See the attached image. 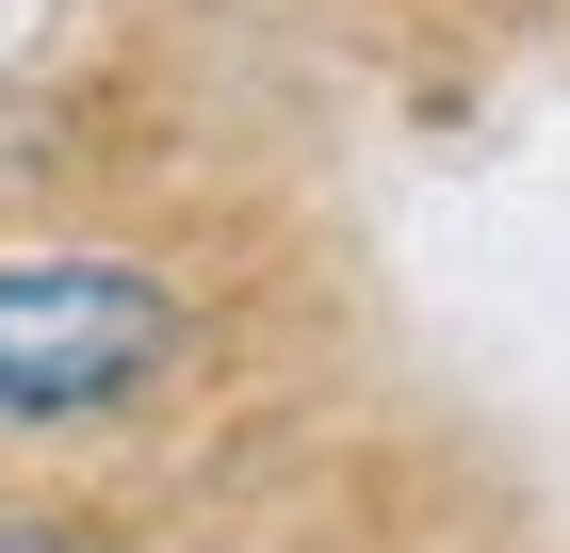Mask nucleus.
Here are the masks:
<instances>
[{"mask_svg": "<svg viewBox=\"0 0 570 553\" xmlns=\"http://www.w3.org/2000/svg\"><path fill=\"white\" fill-rule=\"evenodd\" d=\"M179 358V294L147 260H0V424H98Z\"/></svg>", "mask_w": 570, "mask_h": 553, "instance_id": "1", "label": "nucleus"}, {"mask_svg": "<svg viewBox=\"0 0 570 553\" xmlns=\"http://www.w3.org/2000/svg\"><path fill=\"white\" fill-rule=\"evenodd\" d=\"M0 553H66V537H33V521H0Z\"/></svg>", "mask_w": 570, "mask_h": 553, "instance_id": "2", "label": "nucleus"}]
</instances>
